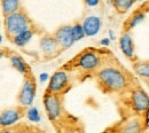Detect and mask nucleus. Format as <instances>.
<instances>
[{"mask_svg": "<svg viewBox=\"0 0 149 133\" xmlns=\"http://www.w3.org/2000/svg\"><path fill=\"white\" fill-rule=\"evenodd\" d=\"M99 81L108 91H120L126 86V77L118 69L104 68L99 72Z\"/></svg>", "mask_w": 149, "mask_h": 133, "instance_id": "nucleus-1", "label": "nucleus"}, {"mask_svg": "<svg viewBox=\"0 0 149 133\" xmlns=\"http://www.w3.org/2000/svg\"><path fill=\"white\" fill-rule=\"evenodd\" d=\"M5 25H6V31H7L8 36L14 37L19 32L28 30L30 23H29V19L25 14H23L21 12H14L12 14L6 15Z\"/></svg>", "mask_w": 149, "mask_h": 133, "instance_id": "nucleus-2", "label": "nucleus"}, {"mask_svg": "<svg viewBox=\"0 0 149 133\" xmlns=\"http://www.w3.org/2000/svg\"><path fill=\"white\" fill-rule=\"evenodd\" d=\"M44 106L45 110L48 115V118L51 120H54L60 117L61 115V103L58 97L54 93L47 92L44 96Z\"/></svg>", "mask_w": 149, "mask_h": 133, "instance_id": "nucleus-3", "label": "nucleus"}, {"mask_svg": "<svg viewBox=\"0 0 149 133\" xmlns=\"http://www.w3.org/2000/svg\"><path fill=\"white\" fill-rule=\"evenodd\" d=\"M35 95H36V85H35V81L28 79L25 80L21 92L19 94V102L21 106L23 107H28V106H31V103L33 102V99H35Z\"/></svg>", "mask_w": 149, "mask_h": 133, "instance_id": "nucleus-4", "label": "nucleus"}, {"mask_svg": "<svg viewBox=\"0 0 149 133\" xmlns=\"http://www.w3.org/2000/svg\"><path fill=\"white\" fill-rule=\"evenodd\" d=\"M67 84H68V75L64 71H56L51 77V80L48 84V92L56 94L61 92Z\"/></svg>", "mask_w": 149, "mask_h": 133, "instance_id": "nucleus-5", "label": "nucleus"}, {"mask_svg": "<svg viewBox=\"0 0 149 133\" xmlns=\"http://www.w3.org/2000/svg\"><path fill=\"white\" fill-rule=\"evenodd\" d=\"M55 39L58 45H61L64 48H69L74 45V39L71 35V26L69 25H64L61 26L55 33Z\"/></svg>", "mask_w": 149, "mask_h": 133, "instance_id": "nucleus-6", "label": "nucleus"}, {"mask_svg": "<svg viewBox=\"0 0 149 133\" xmlns=\"http://www.w3.org/2000/svg\"><path fill=\"white\" fill-rule=\"evenodd\" d=\"M23 116V113L19 109H7L0 114V126H10L15 124Z\"/></svg>", "mask_w": 149, "mask_h": 133, "instance_id": "nucleus-7", "label": "nucleus"}, {"mask_svg": "<svg viewBox=\"0 0 149 133\" xmlns=\"http://www.w3.org/2000/svg\"><path fill=\"white\" fill-rule=\"evenodd\" d=\"M100 63L99 56L93 52H86L79 57L78 65L84 70H93Z\"/></svg>", "mask_w": 149, "mask_h": 133, "instance_id": "nucleus-8", "label": "nucleus"}, {"mask_svg": "<svg viewBox=\"0 0 149 133\" xmlns=\"http://www.w3.org/2000/svg\"><path fill=\"white\" fill-rule=\"evenodd\" d=\"M83 30L85 36H95L101 28V19L97 16H88L83 22Z\"/></svg>", "mask_w": 149, "mask_h": 133, "instance_id": "nucleus-9", "label": "nucleus"}, {"mask_svg": "<svg viewBox=\"0 0 149 133\" xmlns=\"http://www.w3.org/2000/svg\"><path fill=\"white\" fill-rule=\"evenodd\" d=\"M132 100H133V106L138 111H146L148 109V95L142 90H136L133 93Z\"/></svg>", "mask_w": 149, "mask_h": 133, "instance_id": "nucleus-10", "label": "nucleus"}, {"mask_svg": "<svg viewBox=\"0 0 149 133\" xmlns=\"http://www.w3.org/2000/svg\"><path fill=\"white\" fill-rule=\"evenodd\" d=\"M119 47L125 56L131 57L133 55L134 47H133V41L129 33H123L119 39Z\"/></svg>", "mask_w": 149, "mask_h": 133, "instance_id": "nucleus-11", "label": "nucleus"}, {"mask_svg": "<svg viewBox=\"0 0 149 133\" xmlns=\"http://www.w3.org/2000/svg\"><path fill=\"white\" fill-rule=\"evenodd\" d=\"M57 41L55 38L51 37V36H46L41 39L40 41V47L44 52L45 55H51L52 53H54L57 49Z\"/></svg>", "mask_w": 149, "mask_h": 133, "instance_id": "nucleus-12", "label": "nucleus"}, {"mask_svg": "<svg viewBox=\"0 0 149 133\" xmlns=\"http://www.w3.org/2000/svg\"><path fill=\"white\" fill-rule=\"evenodd\" d=\"M32 35H33L32 31H30L29 29H28V30H24V31L17 33L16 36H14L13 42H14L15 45L19 46V47H23V46H25V45L30 41V39L32 38Z\"/></svg>", "mask_w": 149, "mask_h": 133, "instance_id": "nucleus-13", "label": "nucleus"}, {"mask_svg": "<svg viewBox=\"0 0 149 133\" xmlns=\"http://www.w3.org/2000/svg\"><path fill=\"white\" fill-rule=\"evenodd\" d=\"M19 7V0H2V12L6 15L17 12Z\"/></svg>", "mask_w": 149, "mask_h": 133, "instance_id": "nucleus-14", "label": "nucleus"}, {"mask_svg": "<svg viewBox=\"0 0 149 133\" xmlns=\"http://www.w3.org/2000/svg\"><path fill=\"white\" fill-rule=\"evenodd\" d=\"M10 62H12V64H13V67L19 71L21 74H24V75H26V72H28V65L25 64V62L23 61V58L19 55H12L10 56Z\"/></svg>", "mask_w": 149, "mask_h": 133, "instance_id": "nucleus-15", "label": "nucleus"}, {"mask_svg": "<svg viewBox=\"0 0 149 133\" xmlns=\"http://www.w3.org/2000/svg\"><path fill=\"white\" fill-rule=\"evenodd\" d=\"M134 1L135 0H113V5L118 10V13L124 14L133 6Z\"/></svg>", "mask_w": 149, "mask_h": 133, "instance_id": "nucleus-16", "label": "nucleus"}, {"mask_svg": "<svg viewBox=\"0 0 149 133\" xmlns=\"http://www.w3.org/2000/svg\"><path fill=\"white\" fill-rule=\"evenodd\" d=\"M134 70L135 72L141 77H145V78H148L149 77V67L147 62H140V63H136L134 64Z\"/></svg>", "mask_w": 149, "mask_h": 133, "instance_id": "nucleus-17", "label": "nucleus"}, {"mask_svg": "<svg viewBox=\"0 0 149 133\" xmlns=\"http://www.w3.org/2000/svg\"><path fill=\"white\" fill-rule=\"evenodd\" d=\"M71 35H72L74 41H78V40L83 39L85 37L83 26H81L80 24H74V26H71Z\"/></svg>", "mask_w": 149, "mask_h": 133, "instance_id": "nucleus-18", "label": "nucleus"}, {"mask_svg": "<svg viewBox=\"0 0 149 133\" xmlns=\"http://www.w3.org/2000/svg\"><path fill=\"white\" fill-rule=\"evenodd\" d=\"M145 19V13L143 12H136L130 19V24H129V28L132 29V28H134V26H136L138 24H140L142 21Z\"/></svg>", "mask_w": 149, "mask_h": 133, "instance_id": "nucleus-19", "label": "nucleus"}, {"mask_svg": "<svg viewBox=\"0 0 149 133\" xmlns=\"http://www.w3.org/2000/svg\"><path fill=\"white\" fill-rule=\"evenodd\" d=\"M28 115V118L31 120V122H33V123H38V122H40V115L38 113V109L37 108H30L29 109V111L26 113Z\"/></svg>", "mask_w": 149, "mask_h": 133, "instance_id": "nucleus-20", "label": "nucleus"}, {"mask_svg": "<svg viewBox=\"0 0 149 133\" xmlns=\"http://www.w3.org/2000/svg\"><path fill=\"white\" fill-rule=\"evenodd\" d=\"M84 1H85V3H86L87 6H91V7L97 6L99 2H100V0H84Z\"/></svg>", "mask_w": 149, "mask_h": 133, "instance_id": "nucleus-21", "label": "nucleus"}, {"mask_svg": "<svg viewBox=\"0 0 149 133\" xmlns=\"http://www.w3.org/2000/svg\"><path fill=\"white\" fill-rule=\"evenodd\" d=\"M47 77H48V75H47V74H44V75H40V80H41V81H45V80L47 79Z\"/></svg>", "mask_w": 149, "mask_h": 133, "instance_id": "nucleus-22", "label": "nucleus"}, {"mask_svg": "<svg viewBox=\"0 0 149 133\" xmlns=\"http://www.w3.org/2000/svg\"><path fill=\"white\" fill-rule=\"evenodd\" d=\"M101 44H102V45H107V46H108V45H109V39L108 38L102 39V40H101Z\"/></svg>", "mask_w": 149, "mask_h": 133, "instance_id": "nucleus-23", "label": "nucleus"}, {"mask_svg": "<svg viewBox=\"0 0 149 133\" xmlns=\"http://www.w3.org/2000/svg\"><path fill=\"white\" fill-rule=\"evenodd\" d=\"M3 55H5V54H3V49H0V58L3 56Z\"/></svg>", "mask_w": 149, "mask_h": 133, "instance_id": "nucleus-24", "label": "nucleus"}, {"mask_svg": "<svg viewBox=\"0 0 149 133\" xmlns=\"http://www.w3.org/2000/svg\"><path fill=\"white\" fill-rule=\"evenodd\" d=\"M1 40H2V37H1V35H0V42H1Z\"/></svg>", "mask_w": 149, "mask_h": 133, "instance_id": "nucleus-25", "label": "nucleus"}, {"mask_svg": "<svg viewBox=\"0 0 149 133\" xmlns=\"http://www.w3.org/2000/svg\"><path fill=\"white\" fill-rule=\"evenodd\" d=\"M138 1H142V0H138Z\"/></svg>", "mask_w": 149, "mask_h": 133, "instance_id": "nucleus-26", "label": "nucleus"}]
</instances>
